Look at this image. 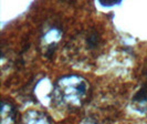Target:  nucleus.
<instances>
[{
	"label": "nucleus",
	"mask_w": 147,
	"mask_h": 124,
	"mask_svg": "<svg viewBox=\"0 0 147 124\" xmlns=\"http://www.w3.org/2000/svg\"><path fill=\"white\" fill-rule=\"evenodd\" d=\"M88 94V81L79 75H66L55 82L52 90V101L59 108L75 110L83 105Z\"/></svg>",
	"instance_id": "f257e3e1"
},
{
	"label": "nucleus",
	"mask_w": 147,
	"mask_h": 124,
	"mask_svg": "<svg viewBox=\"0 0 147 124\" xmlns=\"http://www.w3.org/2000/svg\"><path fill=\"white\" fill-rule=\"evenodd\" d=\"M18 111L15 104L2 100L1 102V123H13L17 121Z\"/></svg>",
	"instance_id": "f03ea898"
},
{
	"label": "nucleus",
	"mask_w": 147,
	"mask_h": 124,
	"mask_svg": "<svg viewBox=\"0 0 147 124\" xmlns=\"http://www.w3.org/2000/svg\"><path fill=\"white\" fill-rule=\"evenodd\" d=\"M23 121L27 123H51L52 119L47 113L30 110L24 113Z\"/></svg>",
	"instance_id": "7ed1b4c3"
},
{
	"label": "nucleus",
	"mask_w": 147,
	"mask_h": 124,
	"mask_svg": "<svg viewBox=\"0 0 147 124\" xmlns=\"http://www.w3.org/2000/svg\"><path fill=\"white\" fill-rule=\"evenodd\" d=\"M62 1H63V2H67V3H70V5H73L76 0H62Z\"/></svg>",
	"instance_id": "20e7f679"
}]
</instances>
